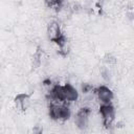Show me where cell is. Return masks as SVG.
<instances>
[{
	"label": "cell",
	"instance_id": "10",
	"mask_svg": "<svg viewBox=\"0 0 134 134\" xmlns=\"http://www.w3.org/2000/svg\"><path fill=\"white\" fill-rule=\"evenodd\" d=\"M91 90H93V87H92L90 84H84V85L82 86V91H83L84 93H88V92H90Z\"/></svg>",
	"mask_w": 134,
	"mask_h": 134
},
{
	"label": "cell",
	"instance_id": "7",
	"mask_svg": "<svg viewBox=\"0 0 134 134\" xmlns=\"http://www.w3.org/2000/svg\"><path fill=\"white\" fill-rule=\"evenodd\" d=\"M29 95L27 93H19L15 96L14 103L17 109L25 111L29 106Z\"/></svg>",
	"mask_w": 134,
	"mask_h": 134
},
{
	"label": "cell",
	"instance_id": "6",
	"mask_svg": "<svg viewBox=\"0 0 134 134\" xmlns=\"http://www.w3.org/2000/svg\"><path fill=\"white\" fill-rule=\"evenodd\" d=\"M64 87V98H65V103L70 104V103H74L79 99V92L75 89L74 86H72L69 83H66L63 85Z\"/></svg>",
	"mask_w": 134,
	"mask_h": 134
},
{
	"label": "cell",
	"instance_id": "11",
	"mask_svg": "<svg viewBox=\"0 0 134 134\" xmlns=\"http://www.w3.org/2000/svg\"><path fill=\"white\" fill-rule=\"evenodd\" d=\"M105 61H106L107 63H109V64H112V63H115V58L112 57L111 54H107Z\"/></svg>",
	"mask_w": 134,
	"mask_h": 134
},
{
	"label": "cell",
	"instance_id": "2",
	"mask_svg": "<svg viewBox=\"0 0 134 134\" xmlns=\"http://www.w3.org/2000/svg\"><path fill=\"white\" fill-rule=\"evenodd\" d=\"M98 113L100 115L103 125L107 129H110L113 126L116 117V111L114 106L112 104H103L98 107Z\"/></svg>",
	"mask_w": 134,
	"mask_h": 134
},
{
	"label": "cell",
	"instance_id": "1",
	"mask_svg": "<svg viewBox=\"0 0 134 134\" xmlns=\"http://www.w3.org/2000/svg\"><path fill=\"white\" fill-rule=\"evenodd\" d=\"M48 115L53 120H67L71 116V110L67 103L50 102L48 105Z\"/></svg>",
	"mask_w": 134,
	"mask_h": 134
},
{
	"label": "cell",
	"instance_id": "5",
	"mask_svg": "<svg viewBox=\"0 0 134 134\" xmlns=\"http://www.w3.org/2000/svg\"><path fill=\"white\" fill-rule=\"evenodd\" d=\"M63 36H64V34H63L61 25L58 21H51L47 25V37L51 42L54 43L57 40H59Z\"/></svg>",
	"mask_w": 134,
	"mask_h": 134
},
{
	"label": "cell",
	"instance_id": "8",
	"mask_svg": "<svg viewBox=\"0 0 134 134\" xmlns=\"http://www.w3.org/2000/svg\"><path fill=\"white\" fill-rule=\"evenodd\" d=\"M46 5L49 8H51V9H53L55 12H60L64 6V2L63 1H58V0L57 1H47Z\"/></svg>",
	"mask_w": 134,
	"mask_h": 134
},
{
	"label": "cell",
	"instance_id": "4",
	"mask_svg": "<svg viewBox=\"0 0 134 134\" xmlns=\"http://www.w3.org/2000/svg\"><path fill=\"white\" fill-rule=\"evenodd\" d=\"M94 94H95L97 100L100 103V105L111 104L114 98V93L111 90V88H109L108 86H105V85H100L97 88H95Z\"/></svg>",
	"mask_w": 134,
	"mask_h": 134
},
{
	"label": "cell",
	"instance_id": "9",
	"mask_svg": "<svg viewBox=\"0 0 134 134\" xmlns=\"http://www.w3.org/2000/svg\"><path fill=\"white\" fill-rule=\"evenodd\" d=\"M30 134H43V128L40 125L34 126V128L30 131Z\"/></svg>",
	"mask_w": 134,
	"mask_h": 134
},
{
	"label": "cell",
	"instance_id": "3",
	"mask_svg": "<svg viewBox=\"0 0 134 134\" xmlns=\"http://www.w3.org/2000/svg\"><path fill=\"white\" fill-rule=\"evenodd\" d=\"M90 114H91V108H89V107L85 106L77 110L75 117H74V124L77 129H80V130L87 129V127L89 125Z\"/></svg>",
	"mask_w": 134,
	"mask_h": 134
}]
</instances>
